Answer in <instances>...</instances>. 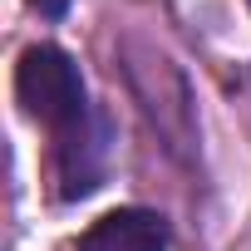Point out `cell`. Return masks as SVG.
<instances>
[{"label":"cell","instance_id":"6da1fadb","mask_svg":"<svg viewBox=\"0 0 251 251\" xmlns=\"http://www.w3.org/2000/svg\"><path fill=\"white\" fill-rule=\"evenodd\" d=\"M15 94L25 103L30 118L50 123L54 133H69L89 118V103H84V79H79V64L59 50V45H30L15 64Z\"/></svg>","mask_w":251,"mask_h":251},{"label":"cell","instance_id":"7a4b0ae2","mask_svg":"<svg viewBox=\"0 0 251 251\" xmlns=\"http://www.w3.org/2000/svg\"><path fill=\"white\" fill-rule=\"evenodd\" d=\"M79 251H168V222L143 207H123L99 217L79 236Z\"/></svg>","mask_w":251,"mask_h":251},{"label":"cell","instance_id":"277c9868","mask_svg":"<svg viewBox=\"0 0 251 251\" xmlns=\"http://www.w3.org/2000/svg\"><path fill=\"white\" fill-rule=\"evenodd\" d=\"M246 5H251V0H246Z\"/></svg>","mask_w":251,"mask_h":251},{"label":"cell","instance_id":"3957f363","mask_svg":"<svg viewBox=\"0 0 251 251\" xmlns=\"http://www.w3.org/2000/svg\"><path fill=\"white\" fill-rule=\"evenodd\" d=\"M30 5H35L40 15H64V10H69V0H30Z\"/></svg>","mask_w":251,"mask_h":251}]
</instances>
